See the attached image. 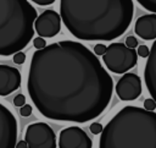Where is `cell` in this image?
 Masks as SVG:
<instances>
[{
  "mask_svg": "<svg viewBox=\"0 0 156 148\" xmlns=\"http://www.w3.org/2000/svg\"><path fill=\"white\" fill-rule=\"evenodd\" d=\"M27 89L44 117L84 124L107 108L113 81L95 53L82 43L62 40L34 51Z\"/></svg>",
  "mask_w": 156,
  "mask_h": 148,
  "instance_id": "6da1fadb",
  "label": "cell"
},
{
  "mask_svg": "<svg viewBox=\"0 0 156 148\" xmlns=\"http://www.w3.org/2000/svg\"><path fill=\"white\" fill-rule=\"evenodd\" d=\"M60 15L68 32L82 40H112L130 26L132 0H61Z\"/></svg>",
  "mask_w": 156,
  "mask_h": 148,
  "instance_id": "7a4b0ae2",
  "label": "cell"
},
{
  "mask_svg": "<svg viewBox=\"0 0 156 148\" xmlns=\"http://www.w3.org/2000/svg\"><path fill=\"white\" fill-rule=\"evenodd\" d=\"M100 148L156 147V113L128 105L102 128Z\"/></svg>",
  "mask_w": 156,
  "mask_h": 148,
  "instance_id": "3957f363",
  "label": "cell"
},
{
  "mask_svg": "<svg viewBox=\"0 0 156 148\" xmlns=\"http://www.w3.org/2000/svg\"><path fill=\"white\" fill-rule=\"evenodd\" d=\"M37 16L28 0H0V56L13 55L29 44Z\"/></svg>",
  "mask_w": 156,
  "mask_h": 148,
  "instance_id": "277c9868",
  "label": "cell"
},
{
  "mask_svg": "<svg viewBox=\"0 0 156 148\" xmlns=\"http://www.w3.org/2000/svg\"><path fill=\"white\" fill-rule=\"evenodd\" d=\"M104 64L113 73H126L136 65L138 53L123 43H112L102 55Z\"/></svg>",
  "mask_w": 156,
  "mask_h": 148,
  "instance_id": "5b68a950",
  "label": "cell"
},
{
  "mask_svg": "<svg viewBox=\"0 0 156 148\" xmlns=\"http://www.w3.org/2000/svg\"><path fill=\"white\" fill-rule=\"evenodd\" d=\"M24 139L30 148H56L54 130L45 122H34L27 126Z\"/></svg>",
  "mask_w": 156,
  "mask_h": 148,
  "instance_id": "8992f818",
  "label": "cell"
},
{
  "mask_svg": "<svg viewBox=\"0 0 156 148\" xmlns=\"http://www.w3.org/2000/svg\"><path fill=\"white\" fill-rule=\"evenodd\" d=\"M17 143V120L0 103V148H13Z\"/></svg>",
  "mask_w": 156,
  "mask_h": 148,
  "instance_id": "52a82bcc",
  "label": "cell"
},
{
  "mask_svg": "<svg viewBox=\"0 0 156 148\" xmlns=\"http://www.w3.org/2000/svg\"><path fill=\"white\" fill-rule=\"evenodd\" d=\"M61 15L54 10H45L34 21V29L43 38H52L61 31Z\"/></svg>",
  "mask_w": 156,
  "mask_h": 148,
  "instance_id": "ba28073f",
  "label": "cell"
},
{
  "mask_svg": "<svg viewBox=\"0 0 156 148\" xmlns=\"http://www.w3.org/2000/svg\"><path fill=\"white\" fill-rule=\"evenodd\" d=\"M60 148H91L93 141L85 131L78 126L63 128L58 135Z\"/></svg>",
  "mask_w": 156,
  "mask_h": 148,
  "instance_id": "9c48e42d",
  "label": "cell"
},
{
  "mask_svg": "<svg viewBox=\"0 0 156 148\" xmlns=\"http://www.w3.org/2000/svg\"><path fill=\"white\" fill-rule=\"evenodd\" d=\"M116 93L121 100H135L141 94V81L136 73L126 72L116 84Z\"/></svg>",
  "mask_w": 156,
  "mask_h": 148,
  "instance_id": "30bf717a",
  "label": "cell"
},
{
  "mask_svg": "<svg viewBox=\"0 0 156 148\" xmlns=\"http://www.w3.org/2000/svg\"><path fill=\"white\" fill-rule=\"evenodd\" d=\"M21 86V72L18 68L0 65V97H6Z\"/></svg>",
  "mask_w": 156,
  "mask_h": 148,
  "instance_id": "8fae6325",
  "label": "cell"
},
{
  "mask_svg": "<svg viewBox=\"0 0 156 148\" xmlns=\"http://www.w3.org/2000/svg\"><path fill=\"white\" fill-rule=\"evenodd\" d=\"M144 81L150 97L156 102V39L150 48V54L144 70Z\"/></svg>",
  "mask_w": 156,
  "mask_h": 148,
  "instance_id": "7c38bea8",
  "label": "cell"
},
{
  "mask_svg": "<svg viewBox=\"0 0 156 148\" xmlns=\"http://www.w3.org/2000/svg\"><path fill=\"white\" fill-rule=\"evenodd\" d=\"M134 32L144 40L156 39V13L152 12L140 16L135 22Z\"/></svg>",
  "mask_w": 156,
  "mask_h": 148,
  "instance_id": "4fadbf2b",
  "label": "cell"
},
{
  "mask_svg": "<svg viewBox=\"0 0 156 148\" xmlns=\"http://www.w3.org/2000/svg\"><path fill=\"white\" fill-rule=\"evenodd\" d=\"M140 6H143L145 10L150 12L156 13V0H136Z\"/></svg>",
  "mask_w": 156,
  "mask_h": 148,
  "instance_id": "5bb4252c",
  "label": "cell"
},
{
  "mask_svg": "<svg viewBox=\"0 0 156 148\" xmlns=\"http://www.w3.org/2000/svg\"><path fill=\"white\" fill-rule=\"evenodd\" d=\"M13 62L15 64H18V65H22L24 61H26V54L22 51V50H20V51H17V53H15L13 54Z\"/></svg>",
  "mask_w": 156,
  "mask_h": 148,
  "instance_id": "9a60e30c",
  "label": "cell"
},
{
  "mask_svg": "<svg viewBox=\"0 0 156 148\" xmlns=\"http://www.w3.org/2000/svg\"><path fill=\"white\" fill-rule=\"evenodd\" d=\"M33 45H34L35 49H41V48L46 46V42H45V39H44L43 37L38 35L37 38L33 39Z\"/></svg>",
  "mask_w": 156,
  "mask_h": 148,
  "instance_id": "2e32d148",
  "label": "cell"
},
{
  "mask_svg": "<svg viewBox=\"0 0 156 148\" xmlns=\"http://www.w3.org/2000/svg\"><path fill=\"white\" fill-rule=\"evenodd\" d=\"M136 53H138V56L140 57H147L150 54V48H147L146 45H139L136 49Z\"/></svg>",
  "mask_w": 156,
  "mask_h": 148,
  "instance_id": "e0dca14e",
  "label": "cell"
},
{
  "mask_svg": "<svg viewBox=\"0 0 156 148\" xmlns=\"http://www.w3.org/2000/svg\"><path fill=\"white\" fill-rule=\"evenodd\" d=\"M89 128H90V132H91L93 135H99V133H101V131H102L104 127H102V125L99 124V122H93V124H90Z\"/></svg>",
  "mask_w": 156,
  "mask_h": 148,
  "instance_id": "ac0fdd59",
  "label": "cell"
},
{
  "mask_svg": "<svg viewBox=\"0 0 156 148\" xmlns=\"http://www.w3.org/2000/svg\"><path fill=\"white\" fill-rule=\"evenodd\" d=\"M13 104H15V106L21 108L22 105L26 104V97H24L23 94H17V95L13 98Z\"/></svg>",
  "mask_w": 156,
  "mask_h": 148,
  "instance_id": "d6986e66",
  "label": "cell"
},
{
  "mask_svg": "<svg viewBox=\"0 0 156 148\" xmlns=\"http://www.w3.org/2000/svg\"><path fill=\"white\" fill-rule=\"evenodd\" d=\"M106 49H107V46H106L105 44L99 43V44H96V45L94 46V53H95L96 55H104V54L106 53Z\"/></svg>",
  "mask_w": 156,
  "mask_h": 148,
  "instance_id": "ffe728a7",
  "label": "cell"
},
{
  "mask_svg": "<svg viewBox=\"0 0 156 148\" xmlns=\"http://www.w3.org/2000/svg\"><path fill=\"white\" fill-rule=\"evenodd\" d=\"M20 114H21L22 116H24V117L29 116V115L32 114V106H30L29 104H24V105H22L21 109H20Z\"/></svg>",
  "mask_w": 156,
  "mask_h": 148,
  "instance_id": "44dd1931",
  "label": "cell"
},
{
  "mask_svg": "<svg viewBox=\"0 0 156 148\" xmlns=\"http://www.w3.org/2000/svg\"><path fill=\"white\" fill-rule=\"evenodd\" d=\"M144 108L147 110H155L156 108V102L152 98H147L144 100Z\"/></svg>",
  "mask_w": 156,
  "mask_h": 148,
  "instance_id": "7402d4cb",
  "label": "cell"
},
{
  "mask_svg": "<svg viewBox=\"0 0 156 148\" xmlns=\"http://www.w3.org/2000/svg\"><path fill=\"white\" fill-rule=\"evenodd\" d=\"M126 45L129 46V48H136L138 46V39L135 37L130 35V37H128L126 39Z\"/></svg>",
  "mask_w": 156,
  "mask_h": 148,
  "instance_id": "603a6c76",
  "label": "cell"
},
{
  "mask_svg": "<svg viewBox=\"0 0 156 148\" xmlns=\"http://www.w3.org/2000/svg\"><path fill=\"white\" fill-rule=\"evenodd\" d=\"M32 1L40 6H46V5H51L55 2V0H32Z\"/></svg>",
  "mask_w": 156,
  "mask_h": 148,
  "instance_id": "cb8c5ba5",
  "label": "cell"
},
{
  "mask_svg": "<svg viewBox=\"0 0 156 148\" xmlns=\"http://www.w3.org/2000/svg\"><path fill=\"white\" fill-rule=\"evenodd\" d=\"M26 147H28L26 139H22V141H20V142L16 143V148H26Z\"/></svg>",
  "mask_w": 156,
  "mask_h": 148,
  "instance_id": "d4e9b609",
  "label": "cell"
}]
</instances>
